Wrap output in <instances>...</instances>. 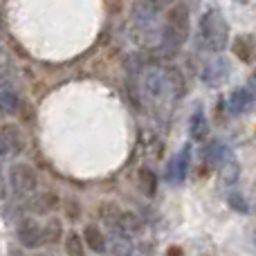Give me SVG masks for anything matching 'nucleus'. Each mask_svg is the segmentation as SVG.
<instances>
[{
  "mask_svg": "<svg viewBox=\"0 0 256 256\" xmlns=\"http://www.w3.org/2000/svg\"><path fill=\"white\" fill-rule=\"evenodd\" d=\"M16 238L25 250H36L43 245V227L38 225L36 218H22L18 222Z\"/></svg>",
  "mask_w": 256,
  "mask_h": 256,
  "instance_id": "nucleus-8",
  "label": "nucleus"
},
{
  "mask_svg": "<svg viewBox=\"0 0 256 256\" xmlns=\"http://www.w3.org/2000/svg\"><path fill=\"white\" fill-rule=\"evenodd\" d=\"M66 214H68V218H70V220H76V218L81 216V204L76 202V200H66Z\"/></svg>",
  "mask_w": 256,
  "mask_h": 256,
  "instance_id": "nucleus-24",
  "label": "nucleus"
},
{
  "mask_svg": "<svg viewBox=\"0 0 256 256\" xmlns=\"http://www.w3.org/2000/svg\"><path fill=\"white\" fill-rule=\"evenodd\" d=\"M191 168V144H184L166 164V182L168 184H182Z\"/></svg>",
  "mask_w": 256,
  "mask_h": 256,
  "instance_id": "nucleus-5",
  "label": "nucleus"
},
{
  "mask_svg": "<svg viewBox=\"0 0 256 256\" xmlns=\"http://www.w3.org/2000/svg\"><path fill=\"white\" fill-rule=\"evenodd\" d=\"M108 252L112 256H132V243L128 236L122 234H112V240L108 245Z\"/></svg>",
  "mask_w": 256,
  "mask_h": 256,
  "instance_id": "nucleus-17",
  "label": "nucleus"
},
{
  "mask_svg": "<svg viewBox=\"0 0 256 256\" xmlns=\"http://www.w3.org/2000/svg\"><path fill=\"white\" fill-rule=\"evenodd\" d=\"M204 155V162L209 164L212 168H218V166H225L230 162V148L222 140H212L202 150Z\"/></svg>",
  "mask_w": 256,
  "mask_h": 256,
  "instance_id": "nucleus-11",
  "label": "nucleus"
},
{
  "mask_svg": "<svg viewBox=\"0 0 256 256\" xmlns=\"http://www.w3.org/2000/svg\"><path fill=\"white\" fill-rule=\"evenodd\" d=\"M142 90L148 99L160 102L164 97H173V88H171V79H168V70L162 68H148L142 76Z\"/></svg>",
  "mask_w": 256,
  "mask_h": 256,
  "instance_id": "nucleus-3",
  "label": "nucleus"
},
{
  "mask_svg": "<svg viewBox=\"0 0 256 256\" xmlns=\"http://www.w3.org/2000/svg\"><path fill=\"white\" fill-rule=\"evenodd\" d=\"M234 54L240 58V61H252V56H254V48H245V36H238V38L234 40Z\"/></svg>",
  "mask_w": 256,
  "mask_h": 256,
  "instance_id": "nucleus-23",
  "label": "nucleus"
},
{
  "mask_svg": "<svg viewBox=\"0 0 256 256\" xmlns=\"http://www.w3.org/2000/svg\"><path fill=\"white\" fill-rule=\"evenodd\" d=\"M58 207V196L52 191H43V194H36L27 200V209H30L34 216H48L54 209Z\"/></svg>",
  "mask_w": 256,
  "mask_h": 256,
  "instance_id": "nucleus-10",
  "label": "nucleus"
},
{
  "mask_svg": "<svg viewBox=\"0 0 256 256\" xmlns=\"http://www.w3.org/2000/svg\"><path fill=\"white\" fill-rule=\"evenodd\" d=\"M142 218L137 216V214H132V212H122L120 214V218H117V225L112 227V234H122V236H137L142 232Z\"/></svg>",
  "mask_w": 256,
  "mask_h": 256,
  "instance_id": "nucleus-12",
  "label": "nucleus"
},
{
  "mask_svg": "<svg viewBox=\"0 0 256 256\" xmlns=\"http://www.w3.org/2000/svg\"><path fill=\"white\" fill-rule=\"evenodd\" d=\"M150 4H153L155 9H164V7H171V4H176V0H148Z\"/></svg>",
  "mask_w": 256,
  "mask_h": 256,
  "instance_id": "nucleus-25",
  "label": "nucleus"
},
{
  "mask_svg": "<svg viewBox=\"0 0 256 256\" xmlns=\"http://www.w3.org/2000/svg\"><path fill=\"white\" fill-rule=\"evenodd\" d=\"M234 2H240V4H245V2H248V0H234Z\"/></svg>",
  "mask_w": 256,
  "mask_h": 256,
  "instance_id": "nucleus-26",
  "label": "nucleus"
},
{
  "mask_svg": "<svg viewBox=\"0 0 256 256\" xmlns=\"http://www.w3.org/2000/svg\"><path fill=\"white\" fill-rule=\"evenodd\" d=\"M86 243H84V236H79L76 232H70L66 236V254L68 256H86Z\"/></svg>",
  "mask_w": 256,
  "mask_h": 256,
  "instance_id": "nucleus-20",
  "label": "nucleus"
},
{
  "mask_svg": "<svg viewBox=\"0 0 256 256\" xmlns=\"http://www.w3.org/2000/svg\"><path fill=\"white\" fill-rule=\"evenodd\" d=\"M254 245H256V240H254Z\"/></svg>",
  "mask_w": 256,
  "mask_h": 256,
  "instance_id": "nucleus-28",
  "label": "nucleus"
},
{
  "mask_svg": "<svg viewBox=\"0 0 256 256\" xmlns=\"http://www.w3.org/2000/svg\"><path fill=\"white\" fill-rule=\"evenodd\" d=\"M166 256H168V254H166Z\"/></svg>",
  "mask_w": 256,
  "mask_h": 256,
  "instance_id": "nucleus-29",
  "label": "nucleus"
},
{
  "mask_svg": "<svg viewBox=\"0 0 256 256\" xmlns=\"http://www.w3.org/2000/svg\"><path fill=\"white\" fill-rule=\"evenodd\" d=\"M36 256H50V254H36Z\"/></svg>",
  "mask_w": 256,
  "mask_h": 256,
  "instance_id": "nucleus-27",
  "label": "nucleus"
},
{
  "mask_svg": "<svg viewBox=\"0 0 256 256\" xmlns=\"http://www.w3.org/2000/svg\"><path fill=\"white\" fill-rule=\"evenodd\" d=\"M191 34V16L184 2H176L168 7L164 30L160 32V48L166 54H173L186 43Z\"/></svg>",
  "mask_w": 256,
  "mask_h": 256,
  "instance_id": "nucleus-1",
  "label": "nucleus"
},
{
  "mask_svg": "<svg viewBox=\"0 0 256 256\" xmlns=\"http://www.w3.org/2000/svg\"><path fill=\"white\" fill-rule=\"evenodd\" d=\"M36 182H38V178H36L34 166H30L25 162L12 164V168H9V186H12V191L16 196H30L36 189Z\"/></svg>",
  "mask_w": 256,
  "mask_h": 256,
  "instance_id": "nucleus-4",
  "label": "nucleus"
},
{
  "mask_svg": "<svg viewBox=\"0 0 256 256\" xmlns=\"http://www.w3.org/2000/svg\"><path fill=\"white\" fill-rule=\"evenodd\" d=\"M254 104H256V97H254V92L250 88H245V86L234 88L230 92V97H227V115L243 117V115H248V112L252 110Z\"/></svg>",
  "mask_w": 256,
  "mask_h": 256,
  "instance_id": "nucleus-9",
  "label": "nucleus"
},
{
  "mask_svg": "<svg viewBox=\"0 0 256 256\" xmlns=\"http://www.w3.org/2000/svg\"><path fill=\"white\" fill-rule=\"evenodd\" d=\"M200 36L214 52H225L230 48V22L218 9H207L200 16Z\"/></svg>",
  "mask_w": 256,
  "mask_h": 256,
  "instance_id": "nucleus-2",
  "label": "nucleus"
},
{
  "mask_svg": "<svg viewBox=\"0 0 256 256\" xmlns=\"http://www.w3.org/2000/svg\"><path fill=\"white\" fill-rule=\"evenodd\" d=\"M189 137L194 142H204L209 137V120H207V115H204V108L202 106H198L194 112H191Z\"/></svg>",
  "mask_w": 256,
  "mask_h": 256,
  "instance_id": "nucleus-13",
  "label": "nucleus"
},
{
  "mask_svg": "<svg viewBox=\"0 0 256 256\" xmlns=\"http://www.w3.org/2000/svg\"><path fill=\"white\" fill-rule=\"evenodd\" d=\"M25 148V137H22L20 126L4 124L0 128V158H18Z\"/></svg>",
  "mask_w": 256,
  "mask_h": 256,
  "instance_id": "nucleus-7",
  "label": "nucleus"
},
{
  "mask_svg": "<svg viewBox=\"0 0 256 256\" xmlns=\"http://www.w3.org/2000/svg\"><path fill=\"white\" fill-rule=\"evenodd\" d=\"M20 110V97L12 88H0V115H16Z\"/></svg>",
  "mask_w": 256,
  "mask_h": 256,
  "instance_id": "nucleus-16",
  "label": "nucleus"
},
{
  "mask_svg": "<svg viewBox=\"0 0 256 256\" xmlns=\"http://www.w3.org/2000/svg\"><path fill=\"white\" fill-rule=\"evenodd\" d=\"M137 184H140L142 194L153 198V196L158 194V173L148 166H142L140 171H137Z\"/></svg>",
  "mask_w": 256,
  "mask_h": 256,
  "instance_id": "nucleus-15",
  "label": "nucleus"
},
{
  "mask_svg": "<svg viewBox=\"0 0 256 256\" xmlns=\"http://www.w3.org/2000/svg\"><path fill=\"white\" fill-rule=\"evenodd\" d=\"M230 76H232V66L225 56H218V58L207 61L202 68V72H200V81H202L204 86H209V88L222 86Z\"/></svg>",
  "mask_w": 256,
  "mask_h": 256,
  "instance_id": "nucleus-6",
  "label": "nucleus"
},
{
  "mask_svg": "<svg viewBox=\"0 0 256 256\" xmlns=\"http://www.w3.org/2000/svg\"><path fill=\"white\" fill-rule=\"evenodd\" d=\"M12 74H14V63H12V58H9L4 52H0V88L9 84Z\"/></svg>",
  "mask_w": 256,
  "mask_h": 256,
  "instance_id": "nucleus-22",
  "label": "nucleus"
},
{
  "mask_svg": "<svg viewBox=\"0 0 256 256\" xmlns=\"http://www.w3.org/2000/svg\"><path fill=\"white\" fill-rule=\"evenodd\" d=\"M61 236H63L61 220H58V218H50L48 225H43V243L54 245V243H58V240H61Z\"/></svg>",
  "mask_w": 256,
  "mask_h": 256,
  "instance_id": "nucleus-19",
  "label": "nucleus"
},
{
  "mask_svg": "<svg viewBox=\"0 0 256 256\" xmlns=\"http://www.w3.org/2000/svg\"><path fill=\"white\" fill-rule=\"evenodd\" d=\"M225 200H227V204H230L234 212H238V214H250V202H248V198L243 196V191H238V189H227V196H225Z\"/></svg>",
  "mask_w": 256,
  "mask_h": 256,
  "instance_id": "nucleus-18",
  "label": "nucleus"
},
{
  "mask_svg": "<svg viewBox=\"0 0 256 256\" xmlns=\"http://www.w3.org/2000/svg\"><path fill=\"white\" fill-rule=\"evenodd\" d=\"M84 243L88 250H92L94 254L108 252V238L97 225H86L84 227Z\"/></svg>",
  "mask_w": 256,
  "mask_h": 256,
  "instance_id": "nucleus-14",
  "label": "nucleus"
},
{
  "mask_svg": "<svg viewBox=\"0 0 256 256\" xmlns=\"http://www.w3.org/2000/svg\"><path fill=\"white\" fill-rule=\"evenodd\" d=\"M238 171H240V168H238V164H236V162H232V160H230V162H227L225 166H222L220 182H222V184H227V186H230V189H232V186L236 184V180H238Z\"/></svg>",
  "mask_w": 256,
  "mask_h": 256,
  "instance_id": "nucleus-21",
  "label": "nucleus"
}]
</instances>
